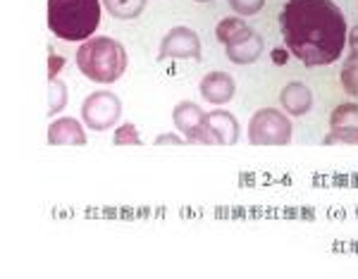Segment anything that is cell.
<instances>
[{
    "instance_id": "6da1fadb",
    "label": "cell",
    "mask_w": 358,
    "mask_h": 279,
    "mask_svg": "<svg viewBox=\"0 0 358 279\" xmlns=\"http://www.w3.org/2000/svg\"><path fill=\"white\" fill-rule=\"evenodd\" d=\"M280 29L289 53L306 67L337 62L349 41L346 17L332 0H289L280 13Z\"/></svg>"
},
{
    "instance_id": "7a4b0ae2",
    "label": "cell",
    "mask_w": 358,
    "mask_h": 279,
    "mask_svg": "<svg viewBox=\"0 0 358 279\" xmlns=\"http://www.w3.org/2000/svg\"><path fill=\"white\" fill-rule=\"evenodd\" d=\"M101 24V0H48V29L62 41H86Z\"/></svg>"
},
{
    "instance_id": "3957f363",
    "label": "cell",
    "mask_w": 358,
    "mask_h": 279,
    "mask_svg": "<svg viewBox=\"0 0 358 279\" xmlns=\"http://www.w3.org/2000/svg\"><path fill=\"white\" fill-rule=\"evenodd\" d=\"M127 50L120 41L110 36H96L79 45L77 67L84 77L96 84H113L124 74L127 69Z\"/></svg>"
},
{
    "instance_id": "277c9868",
    "label": "cell",
    "mask_w": 358,
    "mask_h": 279,
    "mask_svg": "<svg viewBox=\"0 0 358 279\" xmlns=\"http://www.w3.org/2000/svg\"><path fill=\"white\" fill-rule=\"evenodd\" d=\"M248 141L253 146H287L292 141L289 117L275 108H263L248 122Z\"/></svg>"
},
{
    "instance_id": "5b68a950",
    "label": "cell",
    "mask_w": 358,
    "mask_h": 279,
    "mask_svg": "<svg viewBox=\"0 0 358 279\" xmlns=\"http://www.w3.org/2000/svg\"><path fill=\"white\" fill-rule=\"evenodd\" d=\"M122 115V103L120 98L110 91H96L91 93L82 106V117L84 124L94 131H106L120 122Z\"/></svg>"
},
{
    "instance_id": "8992f818",
    "label": "cell",
    "mask_w": 358,
    "mask_h": 279,
    "mask_svg": "<svg viewBox=\"0 0 358 279\" xmlns=\"http://www.w3.org/2000/svg\"><path fill=\"white\" fill-rule=\"evenodd\" d=\"M236 141H239V122L224 110L208 113L203 127L192 138V143H208V146H234Z\"/></svg>"
},
{
    "instance_id": "52a82bcc",
    "label": "cell",
    "mask_w": 358,
    "mask_h": 279,
    "mask_svg": "<svg viewBox=\"0 0 358 279\" xmlns=\"http://www.w3.org/2000/svg\"><path fill=\"white\" fill-rule=\"evenodd\" d=\"M160 60H201V38L187 27H175L160 41Z\"/></svg>"
},
{
    "instance_id": "ba28073f",
    "label": "cell",
    "mask_w": 358,
    "mask_h": 279,
    "mask_svg": "<svg viewBox=\"0 0 358 279\" xmlns=\"http://www.w3.org/2000/svg\"><path fill=\"white\" fill-rule=\"evenodd\" d=\"M224 50H227V57L234 65H253V62L263 55V36L246 27L244 31L236 34V36L224 45Z\"/></svg>"
},
{
    "instance_id": "9c48e42d",
    "label": "cell",
    "mask_w": 358,
    "mask_h": 279,
    "mask_svg": "<svg viewBox=\"0 0 358 279\" xmlns=\"http://www.w3.org/2000/svg\"><path fill=\"white\" fill-rule=\"evenodd\" d=\"M201 96L213 106H224L234 98V79L227 72H210L201 79Z\"/></svg>"
},
{
    "instance_id": "30bf717a",
    "label": "cell",
    "mask_w": 358,
    "mask_h": 279,
    "mask_svg": "<svg viewBox=\"0 0 358 279\" xmlns=\"http://www.w3.org/2000/svg\"><path fill=\"white\" fill-rule=\"evenodd\" d=\"M48 143L50 146H84L86 134L77 120L60 117L48 127Z\"/></svg>"
},
{
    "instance_id": "8fae6325",
    "label": "cell",
    "mask_w": 358,
    "mask_h": 279,
    "mask_svg": "<svg viewBox=\"0 0 358 279\" xmlns=\"http://www.w3.org/2000/svg\"><path fill=\"white\" fill-rule=\"evenodd\" d=\"M280 101L287 113L294 115V117H301V115H306L313 108V93H310L308 86L301 84V81H289V84L282 89Z\"/></svg>"
},
{
    "instance_id": "7c38bea8",
    "label": "cell",
    "mask_w": 358,
    "mask_h": 279,
    "mask_svg": "<svg viewBox=\"0 0 358 279\" xmlns=\"http://www.w3.org/2000/svg\"><path fill=\"white\" fill-rule=\"evenodd\" d=\"M172 120H175L177 129L182 131V134H187V138L192 141V138L196 136V131L203 127L206 113L199 106H196V103L184 101V103H179L175 110H172Z\"/></svg>"
},
{
    "instance_id": "4fadbf2b",
    "label": "cell",
    "mask_w": 358,
    "mask_h": 279,
    "mask_svg": "<svg viewBox=\"0 0 358 279\" xmlns=\"http://www.w3.org/2000/svg\"><path fill=\"white\" fill-rule=\"evenodd\" d=\"M351 41V53H349V60L342 69V84H344V91L349 96H358V72H356V62H358V34L354 31L349 36Z\"/></svg>"
},
{
    "instance_id": "5bb4252c",
    "label": "cell",
    "mask_w": 358,
    "mask_h": 279,
    "mask_svg": "<svg viewBox=\"0 0 358 279\" xmlns=\"http://www.w3.org/2000/svg\"><path fill=\"white\" fill-rule=\"evenodd\" d=\"M103 5L117 20H136L146 8V0H103Z\"/></svg>"
},
{
    "instance_id": "9a60e30c",
    "label": "cell",
    "mask_w": 358,
    "mask_h": 279,
    "mask_svg": "<svg viewBox=\"0 0 358 279\" xmlns=\"http://www.w3.org/2000/svg\"><path fill=\"white\" fill-rule=\"evenodd\" d=\"M67 106V86L60 79L48 81V117L60 113Z\"/></svg>"
},
{
    "instance_id": "2e32d148",
    "label": "cell",
    "mask_w": 358,
    "mask_h": 279,
    "mask_svg": "<svg viewBox=\"0 0 358 279\" xmlns=\"http://www.w3.org/2000/svg\"><path fill=\"white\" fill-rule=\"evenodd\" d=\"M246 29V22H241L239 17H224V20L217 24L215 29V36L220 41L222 45H227L229 41H232L236 34H241Z\"/></svg>"
},
{
    "instance_id": "e0dca14e",
    "label": "cell",
    "mask_w": 358,
    "mask_h": 279,
    "mask_svg": "<svg viewBox=\"0 0 358 279\" xmlns=\"http://www.w3.org/2000/svg\"><path fill=\"white\" fill-rule=\"evenodd\" d=\"M325 146H334V143H349V146H358V127H332V131L325 136Z\"/></svg>"
},
{
    "instance_id": "ac0fdd59",
    "label": "cell",
    "mask_w": 358,
    "mask_h": 279,
    "mask_svg": "<svg viewBox=\"0 0 358 279\" xmlns=\"http://www.w3.org/2000/svg\"><path fill=\"white\" fill-rule=\"evenodd\" d=\"M115 146H141V136L134 124H122L113 136Z\"/></svg>"
},
{
    "instance_id": "d6986e66",
    "label": "cell",
    "mask_w": 358,
    "mask_h": 279,
    "mask_svg": "<svg viewBox=\"0 0 358 279\" xmlns=\"http://www.w3.org/2000/svg\"><path fill=\"white\" fill-rule=\"evenodd\" d=\"M227 3H229V8H232L236 15L251 17V15L261 13L263 5H265V0H227Z\"/></svg>"
},
{
    "instance_id": "ffe728a7",
    "label": "cell",
    "mask_w": 358,
    "mask_h": 279,
    "mask_svg": "<svg viewBox=\"0 0 358 279\" xmlns=\"http://www.w3.org/2000/svg\"><path fill=\"white\" fill-rule=\"evenodd\" d=\"M354 115H358V106H356V103H342L339 108H334V110H332L330 124H332V127H339V124H344V120L354 117Z\"/></svg>"
},
{
    "instance_id": "44dd1931",
    "label": "cell",
    "mask_w": 358,
    "mask_h": 279,
    "mask_svg": "<svg viewBox=\"0 0 358 279\" xmlns=\"http://www.w3.org/2000/svg\"><path fill=\"white\" fill-rule=\"evenodd\" d=\"M62 67H65V57L50 53V57H48V81L57 79V72H60Z\"/></svg>"
},
{
    "instance_id": "7402d4cb",
    "label": "cell",
    "mask_w": 358,
    "mask_h": 279,
    "mask_svg": "<svg viewBox=\"0 0 358 279\" xmlns=\"http://www.w3.org/2000/svg\"><path fill=\"white\" fill-rule=\"evenodd\" d=\"M155 143H158V146H163V143H175V146H182V138H177V136H172V134H163V136H158L155 138Z\"/></svg>"
},
{
    "instance_id": "603a6c76",
    "label": "cell",
    "mask_w": 358,
    "mask_h": 279,
    "mask_svg": "<svg viewBox=\"0 0 358 279\" xmlns=\"http://www.w3.org/2000/svg\"><path fill=\"white\" fill-rule=\"evenodd\" d=\"M273 57H275L277 65H287V53H285V50H273Z\"/></svg>"
},
{
    "instance_id": "cb8c5ba5",
    "label": "cell",
    "mask_w": 358,
    "mask_h": 279,
    "mask_svg": "<svg viewBox=\"0 0 358 279\" xmlns=\"http://www.w3.org/2000/svg\"><path fill=\"white\" fill-rule=\"evenodd\" d=\"M196 3H210V0H196Z\"/></svg>"
}]
</instances>
